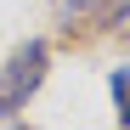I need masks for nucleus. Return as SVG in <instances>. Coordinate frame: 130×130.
<instances>
[{
  "instance_id": "nucleus-1",
  "label": "nucleus",
  "mask_w": 130,
  "mask_h": 130,
  "mask_svg": "<svg viewBox=\"0 0 130 130\" xmlns=\"http://www.w3.org/2000/svg\"><path fill=\"white\" fill-rule=\"evenodd\" d=\"M45 62H51L45 40H23L6 57V68H0V119H17L28 107V96L45 85Z\"/></svg>"
},
{
  "instance_id": "nucleus-2",
  "label": "nucleus",
  "mask_w": 130,
  "mask_h": 130,
  "mask_svg": "<svg viewBox=\"0 0 130 130\" xmlns=\"http://www.w3.org/2000/svg\"><path fill=\"white\" fill-rule=\"evenodd\" d=\"M107 96H113V113H119V130H130V62H119L107 74Z\"/></svg>"
},
{
  "instance_id": "nucleus-3",
  "label": "nucleus",
  "mask_w": 130,
  "mask_h": 130,
  "mask_svg": "<svg viewBox=\"0 0 130 130\" xmlns=\"http://www.w3.org/2000/svg\"><path fill=\"white\" fill-rule=\"evenodd\" d=\"M107 28H124V34H130V0H113V11H107Z\"/></svg>"
},
{
  "instance_id": "nucleus-4",
  "label": "nucleus",
  "mask_w": 130,
  "mask_h": 130,
  "mask_svg": "<svg viewBox=\"0 0 130 130\" xmlns=\"http://www.w3.org/2000/svg\"><path fill=\"white\" fill-rule=\"evenodd\" d=\"M11 130H34V124H11Z\"/></svg>"
}]
</instances>
